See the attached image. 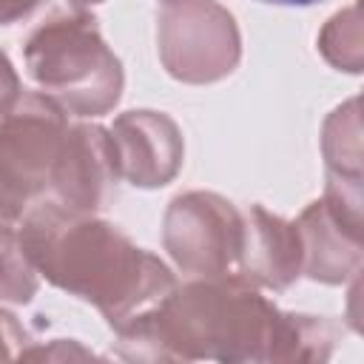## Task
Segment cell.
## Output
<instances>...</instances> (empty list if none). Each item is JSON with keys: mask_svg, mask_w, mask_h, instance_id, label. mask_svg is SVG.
Wrapping results in <instances>:
<instances>
[{"mask_svg": "<svg viewBox=\"0 0 364 364\" xmlns=\"http://www.w3.org/2000/svg\"><path fill=\"white\" fill-rule=\"evenodd\" d=\"M17 239L31 267L54 287L91 301L114 330L154 310L173 287V273L114 225L51 196L20 219Z\"/></svg>", "mask_w": 364, "mask_h": 364, "instance_id": "1", "label": "cell"}, {"mask_svg": "<svg viewBox=\"0 0 364 364\" xmlns=\"http://www.w3.org/2000/svg\"><path fill=\"white\" fill-rule=\"evenodd\" d=\"M287 313H279L239 276H213L173 287L154 310L117 330L122 355L136 358H282Z\"/></svg>", "mask_w": 364, "mask_h": 364, "instance_id": "2", "label": "cell"}, {"mask_svg": "<svg viewBox=\"0 0 364 364\" xmlns=\"http://www.w3.org/2000/svg\"><path fill=\"white\" fill-rule=\"evenodd\" d=\"M28 77L63 111L108 114L122 97V63L105 46L97 20L74 11L37 26L23 46Z\"/></svg>", "mask_w": 364, "mask_h": 364, "instance_id": "3", "label": "cell"}, {"mask_svg": "<svg viewBox=\"0 0 364 364\" xmlns=\"http://www.w3.org/2000/svg\"><path fill=\"white\" fill-rule=\"evenodd\" d=\"M65 131V111L43 91L20 94L0 114V185L26 210L48 196Z\"/></svg>", "mask_w": 364, "mask_h": 364, "instance_id": "4", "label": "cell"}, {"mask_svg": "<svg viewBox=\"0 0 364 364\" xmlns=\"http://www.w3.org/2000/svg\"><path fill=\"white\" fill-rule=\"evenodd\" d=\"M162 242L185 273L202 279L236 276L245 245V213L219 193H182L165 210Z\"/></svg>", "mask_w": 364, "mask_h": 364, "instance_id": "5", "label": "cell"}, {"mask_svg": "<svg viewBox=\"0 0 364 364\" xmlns=\"http://www.w3.org/2000/svg\"><path fill=\"white\" fill-rule=\"evenodd\" d=\"M242 54L233 14L213 0H179L159 14V57L182 82H216Z\"/></svg>", "mask_w": 364, "mask_h": 364, "instance_id": "6", "label": "cell"}, {"mask_svg": "<svg viewBox=\"0 0 364 364\" xmlns=\"http://www.w3.org/2000/svg\"><path fill=\"white\" fill-rule=\"evenodd\" d=\"M108 136L117 173L136 188H162L182 168V131L159 111H125L114 119Z\"/></svg>", "mask_w": 364, "mask_h": 364, "instance_id": "7", "label": "cell"}, {"mask_svg": "<svg viewBox=\"0 0 364 364\" xmlns=\"http://www.w3.org/2000/svg\"><path fill=\"white\" fill-rule=\"evenodd\" d=\"M117 179L119 173L108 131L100 125H68L48 196L68 208L94 213L102 208Z\"/></svg>", "mask_w": 364, "mask_h": 364, "instance_id": "8", "label": "cell"}, {"mask_svg": "<svg viewBox=\"0 0 364 364\" xmlns=\"http://www.w3.org/2000/svg\"><path fill=\"white\" fill-rule=\"evenodd\" d=\"M236 276L253 287L284 290L301 276V236L296 222L267 213L262 205L245 210V245Z\"/></svg>", "mask_w": 364, "mask_h": 364, "instance_id": "9", "label": "cell"}, {"mask_svg": "<svg viewBox=\"0 0 364 364\" xmlns=\"http://www.w3.org/2000/svg\"><path fill=\"white\" fill-rule=\"evenodd\" d=\"M301 236V270L327 284L355 276L361 267V230L341 222L327 205L313 202L296 222Z\"/></svg>", "mask_w": 364, "mask_h": 364, "instance_id": "10", "label": "cell"}, {"mask_svg": "<svg viewBox=\"0 0 364 364\" xmlns=\"http://www.w3.org/2000/svg\"><path fill=\"white\" fill-rule=\"evenodd\" d=\"M37 293V270L20 247L11 222H0V299L26 304Z\"/></svg>", "mask_w": 364, "mask_h": 364, "instance_id": "11", "label": "cell"}, {"mask_svg": "<svg viewBox=\"0 0 364 364\" xmlns=\"http://www.w3.org/2000/svg\"><path fill=\"white\" fill-rule=\"evenodd\" d=\"M20 94H23L20 91V77H17L14 65L9 63V57L0 51V114L9 111L17 102Z\"/></svg>", "mask_w": 364, "mask_h": 364, "instance_id": "12", "label": "cell"}, {"mask_svg": "<svg viewBox=\"0 0 364 364\" xmlns=\"http://www.w3.org/2000/svg\"><path fill=\"white\" fill-rule=\"evenodd\" d=\"M37 6H40V0H0V26L31 14Z\"/></svg>", "mask_w": 364, "mask_h": 364, "instance_id": "13", "label": "cell"}, {"mask_svg": "<svg viewBox=\"0 0 364 364\" xmlns=\"http://www.w3.org/2000/svg\"><path fill=\"white\" fill-rule=\"evenodd\" d=\"M23 213H26V208L17 202V199H11L9 196V191L0 185V222H20L23 219Z\"/></svg>", "mask_w": 364, "mask_h": 364, "instance_id": "14", "label": "cell"}, {"mask_svg": "<svg viewBox=\"0 0 364 364\" xmlns=\"http://www.w3.org/2000/svg\"><path fill=\"white\" fill-rule=\"evenodd\" d=\"M259 3H267V6H296V9H304V6H316L321 0H259Z\"/></svg>", "mask_w": 364, "mask_h": 364, "instance_id": "15", "label": "cell"}, {"mask_svg": "<svg viewBox=\"0 0 364 364\" xmlns=\"http://www.w3.org/2000/svg\"><path fill=\"white\" fill-rule=\"evenodd\" d=\"M77 9H82V6H94V3H102V0H71Z\"/></svg>", "mask_w": 364, "mask_h": 364, "instance_id": "16", "label": "cell"}, {"mask_svg": "<svg viewBox=\"0 0 364 364\" xmlns=\"http://www.w3.org/2000/svg\"><path fill=\"white\" fill-rule=\"evenodd\" d=\"M162 3H168V6H171V3H179V0H162Z\"/></svg>", "mask_w": 364, "mask_h": 364, "instance_id": "17", "label": "cell"}]
</instances>
